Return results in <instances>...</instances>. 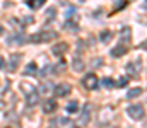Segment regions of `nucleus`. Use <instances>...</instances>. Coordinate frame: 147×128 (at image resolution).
<instances>
[{"mask_svg":"<svg viewBox=\"0 0 147 128\" xmlns=\"http://www.w3.org/2000/svg\"><path fill=\"white\" fill-rule=\"evenodd\" d=\"M58 38V33L57 31H51V29H45V31H39L36 34H33L29 38L31 43H48L51 40H57Z\"/></svg>","mask_w":147,"mask_h":128,"instance_id":"nucleus-1","label":"nucleus"},{"mask_svg":"<svg viewBox=\"0 0 147 128\" xmlns=\"http://www.w3.org/2000/svg\"><path fill=\"white\" fill-rule=\"evenodd\" d=\"M127 113L132 120H142L144 115H146V109H144L142 104H132V106L127 108Z\"/></svg>","mask_w":147,"mask_h":128,"instance_id":"nucleus-2","label":"nucleus"},{"mask_svg":"<svg viewBox=\"0 0 147 128\" xmlns=\"http://www.w3.org/2000/svg\"><path fill=\"white\" fill-rule=\"evenodd\" d=\"M82 85H84V89H87V90H96L98 89V75L96 74H87L84 79H82Z\"/></svg>","mask_w":147,"mask_h":128,"instance_id":"nucleus-3","label":"nucleus"},{"mask_svg":"<svg viewBox=\"0 0 147 128\" xmlns=\"http://www.w3.org/2000/svg\"><path fill=\"white\" fill-rule=\"evenodd\" d=\"M91 111H92V106H91V103H87V104L84 106V109L80 111V116H79V120H77V123H79L80 127H86V125L89 123V120H91Z\"/></svg>","mask_w":147,"mask_h":128,"instance_id":"nucleus-4","label":"nucleus"},{"mask_svg":"<svg viewBox=\"0 0 147 128\" xmlns=\"http://www.w3.org/2000/svg\"><path fill=\"white\" fill-rule=\"evenodd\" d=\"M38 94L45 96V97H50L51 94H55V85L51 84V82H43L38 87Z\"/></svg>","mask_w":147,"mask_h":128,"instance_id":"nucleus-5","label":"nucleus"},{"mask_svg":"<svg viewBox=\"0 0 147 128\" xmlns=\"http://www.w3.org/2000/svg\"><path fill=\"white\" fill-rule=\"evenodd\" d=\"M70 92H72V85L67 84V82H62V84L55 85V96H58V97H65Z\"/></svg>","mask_w":147,"mask_h":128,"instance_id":"nucleus-6","label":"nucleus"},{"mask_svg":"<svg viewBox=\"0 0 147 128\" xmlns=\"http://www.w3.org/2000/svg\"><path fill=\"white\" fill-rule=\"evenodd\" d=\"M118 38H120V44H125V46H128L130 41H132V29L130 27H121V31H120V34H118Z\"/></svg>","mask_w":147,"mask_h":128,"instance_id":"nucleus-7","label":"nucleus"},{"mask_svg":"<svg viewBox=\"0 0 147 128\" xmlns=\"http://www.w3.org/2000/svg\"><path fill=\"white\" fill-rule=\"evenodd\" d=\"M38 103H39V94H38L36 89H33V90L26 92V104H28L29 108H34Z\"/></svg>","mask_w":147,"mask_h":128,"instance_id":"nucleus-8","label":"nucleus"},{"mask_svg":"<svg viewBox=\"0 0 147 128\" xmlns=\"http://www.w3.org/2000/svg\"><path fill=\"white\" fill-rule=\"evenodd\" d=\"M67 50H69V44L63 41L60 43H55L53 44V48H51V53L55 55V56H62V55H65L67 53Z\"/></svg>","mask_w":147,"mask_h":128,"instance_id":"nucleus-9","label":"nucleus"},{"mask_svg":"<svg viewBox=\"0 0 147 128\" xmlns=\"http://www.w3.org/2000/svg\"><path fill=\"white\" fill-rule=\"evenodd\" d=\"M57 108H58V104H57V101L55 99H46L45 103H43V113H46V115H50V113H55L57 111Z\"/></svg>","mask_w":147,"mask_h":128,"instance_id":"nucleus-10","label":"nucleus"},{"mask_svg":"<svg viewBox=\"0 0 147 128\" xmlns=\"http://www.w3.org/2000/svg\"><path fill=\"white\" fill-rule=\"evenodd\" d=\"M19 62H21V55H19V53L10 55V58H9V70H10V72H16L17 67H19Z\"/></svg>","mask_w":147,"mask_h":128,"instance_id":"nucleus-11","label":"nucleus"},{"mask_svg":"<svg viewBox=\"0 0 147 128\" xmlns=\"http://www.w3.org/2000/svg\"><path fill=\"white\" fill-rule=\"evenodd\" d=\"M127 51H128V46H125V44H118V46H115V48L111 50V56L118 58V56H123Z\"/></svg>","mask_w":147,"mask_h":128,"instance_id":"nucleus-12","label":"nucleus"},{"mask_svg":"<svg viewBox=\"0 0 147 128\" xmlns=\"http://www.w3.org/2000/svg\"><path fill=\"white\" fill-rule=\"evenodd\" d=\"M38 74V65L36 62H29L26 65V70H24V75H36Z\"/></svg>","mask_w":147,"mask_h":128,"instance_id":"nucleus-13","label":"nucleus"},{"mask_svg":"<svg viewBox=\"0 0 147 128\" xmlns=\"http://www.w3.org/2000/svg\"><path fill=\"white\" fill-rule=\"evenodd\" d=\"M45 2H46V0H26V5H28L29 9H33V10H38L39 7L45 5Z\"/></svg>","mask_w":147,"mask_h":128,"instance_id":"nucleus-14","label":"nucleus"},{"mask_svg":"<svg viewBox=\"0 0 147 128\" xmlns=\"http://www.w3.org/2000/svg\"><path fill=\"white\" fill-rule=\"evenodd\" d=\"M84 68H86V63H84V60H82L80 56H79V58L75 56V58H74V70H75V72H82Z\"/></svg>","mask_w":147,"mask_h":128,"instance_id":"nucleus-15","label":"nucleus"},{"mask_svg":"<svg viewBox=\"0 0 147 128\" xmlns=\"http://www.w3.org/2000/svg\"><path fill=\"white\" fill-rule=\"evenodd\" d=\"M79 108H80V106H79V103H77V101H70V103L67 104V108H65V109H67V113H69V115H74V113H79V111H80Z\"/></svg>","mask_w":147,"mask_h":128,"instance_id":"nucleus-16","label":"nucleus"},{"mask_svg":"<svg viewBox=\"0 0 147 128\" xmlns=\"http://www.w3.org/2000/svg\"><path fill=\"white\" fill-rule=\"evenodd\" d=\"M142 87H134V89H130L128 90V94H127V97L128 99H135V97H139V96H142Z\"/></svg>","mask_w":147,"mask_h":128,"instance_id":"nucleus-17","label":"nucleus"},{"mask_svg":"<svg viewBox=\"0 0 147 128\" xmlns=\"http://www.w3.org/2000/svg\"><path fill=\"white\" fill-rule=\"evenodd\" d=\"M22 43H24V38H22V34L12 36V38H9V40H7V44H22Z\"/></svg>","mask_w":147,"mask_h":128,"instance_id":"nucleus-18","label":"nucleus"},{"mask_svg":"<svg viewBox=\"0 0 147 128\" xmlns=\"http://www.w3.org/2000/svg\"><path fill=\"white\" fill-rule=\"evenodd\" d=\"M101 84L105 85L106 89H113V87H116V82H115L111 77H105V79L101 80Z\"/></svg>","mask_w":147,"mask_h":128,"instance_id":"nucleus-19","label":"nucleus"},{"mask_svg":"<svg viewBox=\"0 0 147 128\" xmlns=\"http://www.w3.org/2000/svg\"><path fill=\"white\" fill-rule=\"evenodd\" d=\"M38 74L41 75V77H46V75H50V74H53V65H46L43 70H38Z\"/></svg>","mask_w":147,"mask_h":128,"instance_id":"nucleus-20","label":"nucleus"},{"mask_svg":"<svg viewBox=\"0 0 147 128\" xmlns=\"http://www.w3.org/2000/svg\"><path fill=\"white\" fill-rule=\"evenodd\" d=\"M99 38H101V41H103V43H108V41L111 40V38H113V33L106 29V31H103V33L99 34Z\"/></svg>","mask_w":147,"mask_h":128,"instance_id":"nucleus-21","label":"nucleus"},{"mask_svg":"<svg viewBox=\"0 0 147 128\" xmlns=\"http://www.w3.org/2000/svg\"><path fill=\"white\" fill-rule=\"evenodd\" d=\"M127 70H128V74H130V75L139 77V70L135 68V65H134V63H128V65H127Z\"/></svg>","mask_w":147,"mask_h":128,"instance_id":"nucleus-22","label":"nucleus"},{"mask_svg":"<svg viewBox=\"0 0 147 128\" xmlns=\"http://www.w3.org/2000/svg\"><path fill=\"white\" fill-rule=\"evenodd\" d=\"M65 27H67L69 31H77V29H79L77 22H75V21H70V19H69V21L65 22Z\"/></svg>","mask_w":147,"mask_h":128,"instance_id":"nucleus-23","label":"nucleus"},{"mask_svg":"<svg viewBox=\"0 0 147 128\" xmlns=\"http://www.w3.org/2000/svg\"><path fill=\"white\" fill-rule=\"evenodd\" d=\"M65 67H67V63H65V60H62V62L57 63V70H55V72H57V74H62V72L65 70Z\"/></svg>","mask_w":147,"mask_h":128,"instance_id":"nucleus-24","label":"nucleus"},{"mask_svg":"<svg viewBox=\"0 0 147 128\" xmlns=\"http://www.w3.org/2000/svg\"><path fill=\"white\" fill-rule=\"evenodd\" d=\"M127 84H128V77H121V79L116 82V87H127Z\"/></svg>","mask_w":147,"mask_h":128,"instance_id":"nucleus-25","label":"nucleus"},{"mask_svg":"<svg viewBox=\"0 0 147 128\" xmlns=\"http://www.w3.org/2000/svg\"><path fill=\"white\" fill-rule=\"evenodd\" d=\"M46 14H48V19H53V17H55V9L51 7V9H50V10H48Z\"/></svg>","mask_w":147,"mask_h":128,"instance_id":"nucleus-26","label":"nucleus"},{"mask_svg":"<svg viewBox=\"0 0 147 128\" xmlns=\"http://www.w3.org/2000/svg\"><path fill=\"white\" fill-rule=\"evenodd\" d=\"M2 68H5V60H3V56L0 55V70H2Z\"/></svg>","mask_w":147,"mask_h":128,"instance_id":"nucleus-27","label":"nucleus"},{"mask_svg":"<svg viewBox=\"0 0 147 128\" xmlns=\"http://www.w3.org/2000/svg\"><path fill=\"white\" fill-rule=\"evenodd\" d=\"M140 48H142V50H146V51H147V40H146V43H142V44H140Z\"/></svg>","mask_w":147,"mask_h":128,"instance_id":"nucleus-28","label":"nucleus"},{"mask_svg":"<svg viewBox=\"0 0 147 128\" xmlns=\"http://www.w3.org/2000/svg\"><path fill=\"white\" fill-rule=\"evenodd\" d=\"M5 108V103H3V99H0V109H3Z\"/></svg>","mask_w":147,"mask_h":128,"instance_id":"nucleus-29","label":"nucleus"},{"mask_svg":"<svg viewBox=\"0 0 147 128\" xmlns=\"http://www.w3.org/2000/svg\"><path fill=\"white\" fill-rule=\"evenodd\" d=\"M146 9H147V3H146Z\"/></svg>","mask_w":147,"mask_h":128,"instance_id":"nucleus-30","label":"nucleus"},{"mask_svg":"<svg viewBox=\"0 0 147 128\" xmlns=\"http://www.w3.org/2000/svg\"><path fill=\"white\" fill-rule=\"evenodd\" d=\"M146 128H147V123H146Z\"/></svg>","mask_w":147,"mask_h":128,"instance_id":"nucleus-31","label":"nucleus"},{"mask_svg":"<svg viewBox=\"0 0 147 128\" xmlns=\"http://www.w3.org/2000/svg\"><path fill=\"white\" fill-rule=\"evenodd\" d=\"M7 128H9V127H7Z\"/></svg>","mask_w":147,"mask_h":128,"instance_id":"nucleus-32","label":"nucleus"}]
</instances>
